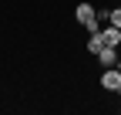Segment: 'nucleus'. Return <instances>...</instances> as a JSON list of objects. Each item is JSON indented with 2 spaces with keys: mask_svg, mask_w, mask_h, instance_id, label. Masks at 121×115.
<instances>
[{
  "mask_svg": "<svg viewBox=\"0 0 121 115\" xmlns=\"http://www.w3.org/2000/svg\"><path fill=\"white\" fill-rule=\"evenodd\" d=\"M118 85H121V71H118V64H114V68H104V75H101V88L118 91Z\"/></svg>",
  "mask_w": 121,
  "mask_h": 115,
  "instance_id": "obj_1",
  "label": "nucleus"
},
{
  "mask_svg": "<svg viewBox=\"0 0 121 115\" xmlns=\"http://www.w3.org/2000/svg\"><path fill=\"white\" fill-rule=\"evenodd\" d=\"M98 61H101V68H114L118 64V48H108V44H104L98 51Z\"/></svg>",
  "mask_w": 121,
  "mask_h": 115,
  "instance_id": "obj_2",
  "label": "nucleus"
},
{
  "mask_svg": "<svg viewBox=\"0 0 121 115\" xmlns=\"http://www.w3.org/2000/svg\"><path fill=\"white\" fill-rule=\"evenodd\" d=\"M101 37H104L108 48H118V44H121V31H118L114 24H111V27H101Z\"/></svg>",
  "mask_w": 121,
  "mask_h": 115,
  "instance_id": "obj_3",
  "label": "nucleus"
},
{
  "mask_svg": "<svg viewBox=\"0 0 121 115\" xmlns=\"http://www.w3.org/2000/svg\"><path fill=\"white\" fill-rule=\"evenodd\" d=\"M101 48H104V37H101V31H94V34L87 37V51H91V54H98Z\"/></svg>",
  "mask_w": 121,
  "mask_h": 115,
  "instance_id": "obj_4",
  "label": "nucleus"
},
{
  "mask_svg": "<svg viewBox=\"0 0 121 115\" xmlns=\"http://www.w3.org/2000/svg\"><path fill=\"white\" fill-rule=\"evenodd\" d=\"M108 20H111V24H114V27H118V31H121V7H114V10H111V14H108Z\"/></svg>",
  "mask_w": 121,
  "mask_h": 115,
  "instance_id": "obj_5",
  "label": "nucleus"
},
{
  "mask_svg": "<svg viewBox=\"0 0 121 115\" xmlns=\"http://www.w3.org/2000/svg\"><path fill=\"white\" fill-rule=\"evenodd\" d=\"M118 98H121V85H118Z\"/></svg>",
  "mask_w": 121,
  "mask_h": 115,
  "instance_id": "obj_6",
  "label": "nucleus"
},
{
  "mask_svg": "<svg viewBox=\"0 0 121 115\" xmlns=\"http://www.w3.org/2000/svg\"><path fill=\"white\" fill-rule=\"evenodd\" d=\"M118 71H121V58H118Z\"/></svg>",
  "mask_w": 121,
  "mask_h": 115,
  "instance_id": "obj_7",
  "label": "nucleus"
}]
</instances>
